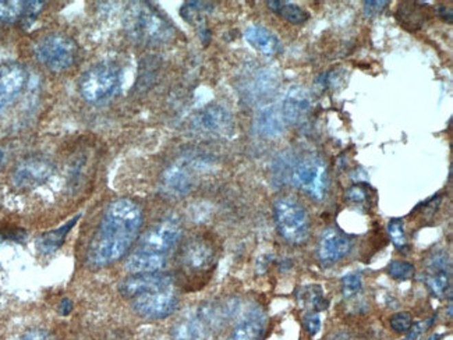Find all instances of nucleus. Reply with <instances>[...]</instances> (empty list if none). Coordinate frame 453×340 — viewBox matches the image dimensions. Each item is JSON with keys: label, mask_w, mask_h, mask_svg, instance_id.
I'll use <instances>...</instances> for the list:
<instances>
[{"label": "nucleus", "mask_w": 453, "mask_h": 340, "mask_svg": "<svg viewBox=\"0 0 453 340\" xmlns=\"http://www.w3.org/2000/svg\"><path fill=\"white\" fill-rule=\"evenodd\" d=\"M143 226V212L132 199L120 198L109 204L100 228L88 248V264L94 268L112 265L123 258Z\"/></svg>", "instance_id": "f257e3e1"}, {"label": "nucleus", "mask_w": 453, "mask_h": 340, "mask_svg": "<svg viewBox=\"0 0 453 340\" xmlns=\"http://www.w3.org/2000/svg\"><path fill=\"white\" fill-rule=\"evenodd\" d=\"M124 29L140 45H162L174 36L173 25L154 6L146 2L131 3L124 13Z\"/></svg>", "instance_id": "f03ea898"}, {"label": "nucleus", "mask_w": 453, "mask_h": 340, "mask_svg": "<svg viewBox=\"0 0 453 340\" xmlns=\"http://www.w3.org/2000/svg\"><path fill=\"white\" fill-rule=\"evenodd\" d=\"M123 82L121 67L113 62H101L89 67L80 80V94L91 104L115 95Z\"/></svg>", "instance_id": "7ed1b4c3"}, {"label": "nucleus", "mask_w": 453, "mask_h": 340, "mask_svg": "<svg viewBox=\"0 0 453 340\" xmlns=\"http://www.w3.org/2000/svg\"><path fill=\"white\" fill-rule=\"evenodd\" d=\"M274 217L279 234L290 244H303L310 236L308 212L294 198H281L275 202Z\"/></svg>", "instance_id": "20e7f679"}, {"label": "nucleus", "mask_w": 453, "mask_h": 340, "mask_svg": "<svg viewBox=\"0 0 453 340\" xmlns=\"http://www.w3.org/2000/svg\"><path fill=\"white\" fill-rule=\"evenodd\" d=\"M36 60L55 73H62L74 64L77 58L76 42L65 34H49L36 42L34 48Z\"/></svg>", "instance_id": "39448f33"}, {"label": "nucleus", "mask_w": 453, "mask_h": 340, "mask_svg": "<svg viewBox=\"0 0 453 340\" xmlns=\"http://www.w3.org/2000/svg\"><path fill=\"white\" fill-rule=\"evenodd\" d=\"M177 263L185 276L198 279L212 272L216 263V248L207 237L196 236L180 248Z\"/></svg>", "instance_id": "423d86ee"}, {"label": "nucleus", "mask_w": 453, "mask_h": 340, "mask_svg": "<svg viewBox=\"0 0 453 340\" xmlns=\"http://www.w3.org/2000/svg\"><path fill=\"white\" fill-rule=\"evenodd\" d=\"M293 186L314 199H324L328 191V165L320 156H307L292 172Z\"/></svg>", "instance_id": "0eeeda50"}, {"label": "nucleus", "mask_w": 453, "mask_h": 340, "mask_svg": "<svg viewBox=\"0 0 453 340\" xmlns=\"http://www.w3.org/2000/svg\"><path fill=\"white\" fill-rule=\"evenodd\" d=\"M178 306V299L172 287L147 293L132 299V310L148 319H162L172 315Z\"/></svg>", "instance_id": "6e6552de"}, {"label": "nucleus", "mask_w": 453, "mask_h": 340, "mask_svg": "<svg viewBox=\"0 0 453 340\" xmlns=\"http://www.w3.org/2000/svg\"><path fill=\"white\" fill-rule=\"evenodd\" d=\"M54 165L43 156L23 159L13 172V184L19 189H32L43 184L54 173Z\"/></svg>", "instance_id": "1a4fd4ad"}, {"label": "nucleus", "mask_w": 453, "mask_h": 340, "mask_svg": "<svg viewBox=\"0 0 453 340\" xmlns=\"http://www.w3.org/2000/svg\"><path fill=\"white\" fill-rule=\"evenodd\" d=\"M181 237V226L176 221H163L151 228L140 240L139 250L167 255Z\"/></svg>", "instance_id": "9d476101"}, {"label": "nucleus", "mask_w": 453, "mask_h": 340, "mask_svg": "<svg viewBox=\"0 0 453 340\" xmlns=\"http://www.w3.org/2000/svg\"><path fill=\"white\" fill-rule=\"evenodd\" d=\"M173 279L167 274L152 272V274H135L126 278L119 284V291L127 299H135V297L159 291L172 287Z\"/></svg>", "instance_id": "9b49d317"}, {"label": "nucleus", "mask_w": 453, "mask_h": 340, "mask_svg": "<svg viewBox=\"0 0 453 340\" xmlns=\"http://www.w3.org/2000/svg\"><path fill=\"white\" fill-rule=\"evenodd\" d=\"M194 127L204 134L224 137L232 134L235 123L228 109L219 105H211L194 117Z\"/></svg>", "instance_id": "f8f14e48"}, {"label": "nucleus", "mask_w": 453, "mask_h": 340, "mask_svg": "<svg viewBox=\"0 0 453 340\" xmlns=\"http://www.w3.org/2000/svg\"><path fill=\"white\" fill-rule=\"evenodd\" d=\"M351 248L349 237L336 228L327 229L316 247V254L324 265H332L345 258Z\"/></svg>", "instance_id": "ddd939ff"}, {"label": "nucleus", "mask_w": 453, "mask_h": 340, "mask_svg": "<svg viewBox=\"0 0 453 340\" xmlns=\"http://www.w3.org/2000/svg\"><path fill=\"white\" fill-rule=\"evenodd\" d=\"M27 73L20 64L0 66V113H2L23 91Z\"/></svg>", "instance_id": "4468645a"}, {"label": "nucleus", "mask_w": 453, "mask_h": 340, "mask_svg": "<svg viewBox=\"0 0 453 340\" xmlns=\"http://www.w3.org/2000/svg\"><path fill=\"white\" fill-rule=\"evenodd\" d=\"M449 263L443 252L432 254L427 264V286L430 291L441 299L449 289Z\"/></svg>", "instance_id": "2eb2a0df"}, {"label": "nucleus", "mask_w": 453, "mask_h": 340, "mask_svg": "<svg viewBox=\"0 0 453 340\" xmlns=\"http://www.w3.org/2000/svg\"><path fill=\"white\" fill-rule=\"evenodd\" d=\"M310 94L303 87H300V85H293L292 88H289L282 106V114L285 121L289 124H296L310 112Z\"/></svg>", "instance_id": "dca6fc26"}, {"label": "nucleus", "mask_w": 453, "mask_h": 340, "mask_svg": "<svg viewBox=\"0 0 453 340\" xmlns=\"http://www.w3.org/2000/svg\"><path fill=\"white\" fill-rule=\"evenodd\" d=\"M266 328V317L262 311L250 310L231 332L228 340H262Z\"/></svg>", "instance_id": "f3484780"}, {"label": "nucleus", "mask_w": 453, "mask_h": 340, "mask_svg": "<svg viewBox=\"0 0 453 340\" xmlns=\"http://www.w3.org/2000/svg\"><path fill=\"white\" fill-rule=\"evenodd\" d=\"M163 191L172 197H183L193 187V176L183 165L169 166L162 176Z\"/></svg>", "instance_id": "a211bd4d"}, {"label": "nucleus", "mask_w": 453, "mask_h": 340, "mask_svg": "<svg viewBox=\"0 0 453 340\" xmlns=\"http://www.w3.org/2000/svg\"><path fill=\"white\" fill-rule=\"evenodd\" d=\"M167 263V255L155 254L144 250H135L127 258L124 268L127 272L135 274H152L159 272Z\"/></svg>", "instance_id": "6ab92c4d"}, {"label": "nucleus", "mask_w": 453, "mask_h": 340, "mask_svg": "<svg viewBox=\"0 0 453 340\" xmlns=\"http://www.w3.org/2000/svg\"><path fill=\"white\" fill-rule=\"evenodd\" d=\"M244 38L254 49L262 55L274 56L282 52V42L278 35L262 25H250L244 32Z\"/></svg>", "instance_id": "aec40b11"}, {"label": "nucleus", "mask_w": 453, "mask_h": 340, "mask_svg": "<svg viewBox=\"0 0 453 340\" xmlns=\"http://www.w3.org/2000/svg\"><path fill=\"white\" fill-rule=\"evenodd\" d=\"M285 119L282 114V109L277 108L275 105H270V106H265L264 109H261L258 112V114L255 116V130L265 136V137H275L282 134V132L285 130Z\"/></svg>", "instance_id": "412c9836"}, {"label": "nucleus", "mask_w": 453, "mask_h": 340, "mask_svg": "<svg viewBox=\"0 0 453 340\" xmlns=\"http://www.w3.org/2000/svg\"><path fill=\"white\" fill-rule=\"evenodd\" d=\"M426 9L427 6L421 2H403L396 10V20L406 29L417 31L424 25L428 17Z\"/></svg>", "instance_id": "4be33fe9"}, {"label": "nucleus", "mask_w": 453, "mask_h": 340, "mask_svg": "<svg viewBox=\"0 0 453 340\" xmlns=\"http://www.w3.org/2000/svg\"><path fill=\"white\" fill-rule=\"evenodd\" d=\"M80 218H81V215H76L69 222H66L63 226H60V228H58L55 230L43 233L36 240V248H38V251L40 254H52V252L58 251L63 245L67 234L77 225V222L80 221Z\"/></svg>", "instance_id": "5701e85b"}, {"label": "nucleus", "mask_w": 453, "mask_h": 340, "mask_svg": "<svg viewBox=\"0 0 453 340\" xmlns=\"http://www.w3.org/2000/svg\"><path fill=\"white\" fill-rule=\"evenodd\" d=\"M172 335L174 340H205L207 326L200 317L185 318L173 326Z\"/></svg>", "instance_id": "b1692460"}, {"label": "nucleus", "mask_w": 453, "mask_h": 340, "mask_svg": "<svg viewBox=\"0 0 453 340\" xmlns=\"http://www.w3.org/2000/svg\"><path fill=\"white\" fill-rule=\"evenodd\" d=\"M297 302L303 308L314 311H323L327 310L328 302L324 299V290L318 284H308L299 289Z\"/></svg>", "instance_id": "393cba45"}, {"label": "nucleus", "mask_w": 453, "mask_h": 340, "mask_svg": "<svg viewBox=\"0 0 453 340\" xmlns=\"http://www.w3.org/2000/svg\"><path fill=\"white\" fill-rule=\"evenodd\" d=\"M266 6L292 24H303L310 19V14L304 9L294 3L285 2V0H269L266 2Z\"/></svg>", "instance_id": "a878e982"}, {"label": "nucleus", "mask_w": 453, "mask_h": 340, "mask_svg": "<svg viewBox=\"0 0 453 340\" xmlns=\"http://www.w3.org/2000/svg\"><path fill=\"white\" fill-rule=\"evenodd\" d=\"M213 8L212 3L208 2H187L180 9V14L186 21L191 24H197L198 29L205 28L204 13L211 12Z\"/></svg>", "instance_id": "bb28decb"}, {"label": "nucleus", "mask_w": 453, "mask_h": 340, "mask_svg": "<svg viewBox=\"0 0 453 340\" xmlns=\"http://www.w3.org/2000/svg\"><path fill=\"white\" fill-rule=\"evenodd\" d=\"M24 2L0 0V23H16L23 19Z\"/></svg>", "instance_id": "cd10ccee"}, {"label": "nucleus", "mask_w": 453, "mask_h": 340, "mask_svg": "<svg viewBox=\"0 0 453 340\" xmlns=\"http://www.w3.org/2000/svg\"><path fill=\"white\" fill-rule=\"evenodd\" d=\"M415 265L406 261H392L388 265V274L396 280H407L415 275Z\"/></svg>", "instance_id": "c85d7f7f"}, {"label": "nucleus", "mask_w": 453, "mask_h": 340, "mask_svg": "<svg viewBox=\"0 0 453 340\" xmlns=\"http://www.w3.org/2000/svg\"><path fill=\"white\" fill-rule=\"evenodd\" d=\"M388 234L392 240V243L396 247H403L406 244V230H404V221L402 218H393L388 222L386 226Z\"/></svg>", "instance_id": "c756f323"}, {"label": "nucleus", "mask_w": 453, "mask_h": 340, "mask_svg": "<svg viewBox=\"0 0 453 340\" xmlns=\"http://www.w3.org/2000/svg\"><path fill=\"white\" fill-rule=\"evenodd\" d=\"M389 324H391V328L396 333H406V332H409V329L412 328L413 318H412L410 313L402 311V313L393 314L389 319Z\"/></svg>", "instance_id": "7c9ffc66"}, {"label": "nucleus", "mask_w": 453, "mask_h": 340, "mask_svg": "<svg viewBox=\"0 0 453 340\" xmlns=\"http://www.w3.org/2000/svg\"><path fill=\"white\" fill-rule=\"evenodd\" d=\"M362 287V280L360 274H350L342 279V294L345 297H351L357 294Z\"/></svg>", "instance_id": "2f4dec72"}, {"label": "nucleus", "mask_w": 453, "mask_h": 340, "mask_svg": "<svg viewBox=\"0 0 453 340\" xmlns=\"http://www.w3.org/2000/svg\"><path fill=\"white\" fill-rule=\"evenodd\" d=\"M345 197H346L347 201H350L353 204H364V202L369 201L370 193H369V189L366 186L354 184L346 191Z\"/></svg>", "instance_id": "473e14b6"}, {"label": "nucleus", "mask_w": 453, "mask_h": 340, "mask_svg": "<svg viewBox=\"0 0 453 340\" xmlns=\"http://www.w3.org/2000/svg\"><path fill=\"white\" fill-rule=\"evenodd\" d=\"M45 2H39V0H31V2H24V14L23 20L27 21V24H31L36 16L43 10Z\"/></svg>", "instance_id": "72a5a7b5"}, {"label": "nucleus", "mask_w": 453, "mask_h": 340, "mask_svg": "<svg viewBox=\"0 0 453 340\" xmlns=\"http://www.w3.org/2000/svg\"><path fill=\"white\" fill-rule=\"evenodd\" d=\"M304 328L310 336H315L321 330V318L316 313H310L304 317Z\"/></svg>", "instance_id": "f704fd0d"}, {"label": "nucleus", "mask_w": 453, "mask_h": 340, "mask_svg": "<svg viewBox=\"0 0 453 340\" xmlns=\"http://www.w3.org/2000/svg\"><path fill=\"white\" fill-rule=\"evenodd\" d=\"M389 5L388 0H377V2H373V0H370V2H364V13L366 16L369 17H375L378 14H381L386 6Z\"/></svg>", "instance_id": "c9c22d12"}, {"label": "nucleus", "mask_w": 453, "mask_h": 340, "mask_svg": "<svg viewBox=\"0 0 453 340\" xmlns=\"http://www.w3.org/2000/svg\"><path fill=\"white\" fill-rule=\"evenodd\" d=\"M19 340H51V337L42 329H31L23 333Z\"/></svg>", "instance_id": "e433bc0d"}, {"label": "nucleus", "mask_w": 453, "mask_h": 340, "mask_svg": "<svg viewBox=\"0 0 453 340\" xmlns=\"http://www.w3.org/2000/svg\"><path fill=\"white\" fill-rule=\"evenodd\" d=\"M428 324L430 322H419L416 325H412V328L409 329V333H407L404 340H417L420 337V335L424 333Z\"/></svg>", "instance_id": "4c0bfd02"}, {"label": "nucleus", "mask_w": 453, "mask_h": 340, "mask_svg": "<svg viewBox=\"0 0 453 340\" xmlns=\"http://www.w3.org/2000/svg\"><path fill=\"white\" fill-rule=\"evenodd\" d=\"M71 311H73V302H71L70 299H63V300L60 302V304H59V313H60V315L66 317V315H69Z\"/></svg>", "instance_id": "58836bf2"}, {"label": "nucleus", "mask_w": 453, "mask_h": 340, "mask_svg": "<svg viewBox=\"0 0 453 340\" xmlns=\"http://www.w3.org/2000/svg\"><path fill=\"white\" fill-rule=\"evenodd\" d=\"M438 14H439V17H442V19H443L445 21H448V23H452V20H453V19H452L453 16H452V8H450V6L446 8V6H442V5H441V6L438 8Z\"/></svg>", "instance_id": "ea45409f"}, {"label": "nucleus", "mask_w": 453, "mask_h": 340, "mask_svg": "<svg viewBox=\"0 0 453 340\" xmlns=\"http://www.w3.org/2000/svg\"><path fill=\"white\" fill-rule=\"evenodd\" d=\"M6 160H8V155H6L5 149L0 148V169H3V167H5Z\"/></svg>", "instance_id": "a19ab883"}]
</instances>
